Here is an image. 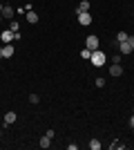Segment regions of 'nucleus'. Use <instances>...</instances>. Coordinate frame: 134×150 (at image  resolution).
I'll list each match as a JSON object with an SVG mask.
<instances>
[{
    "label": "nucleus",
    "instance_id": "obj_1",
    "mask_svg": "<svg viewBox=\"0 0 134 150\" xmlns=\"http://www.w3.org/2000/svg\"><path fill=\"white\" fill-rule=\"evenodd\" d=\"M89 61H92V65H94V67H103L107 58H105V54H103L101 50H94V52H92V58H89Z\"/></svg>",
    "mask_w": 134,
    "mask_h": 150
},
{
    "label": "nucleus",
    "instance_id": "obj_2",
    "mask_svg": "<svg viewBox=\"0 0 134 150\" xmlns=\"http://www.w3.org/2000/svg\"><path fill=\"white\" fill-rule=\"evenodd\" d=\"M85 47H87V50H98V36H87L85 38Z\"/></svg>",
    "mask_w": 134,
    "mask_h": 150
},
{
    "label": "nucleus",
    "instance_id": "obj_3",
    "mask_svg": "<svg viewBox=\"0 0 134 150\" xmlns=\"http://www.w3.org/2000/svg\"><path fill=\"white\" fill-rule=\"evenodd\" d=\"M0 50H2V58H13V54H16V52H13V45H11V43L2 45Z\"/></svg>",
    "mask_w": 134,
    "mask_h": 150
},
{
    "label": "nucleus",
    "instance_id": "obj_4",
    "mask_svg": "<svg viewBox=\"0 0 134 150\" xmlns=\"http://www.w3.org/2000/svg\"><path fill=\"white\" fill-rule=\"evenodd\" d=\"M78 23H81L83 27L92 25V16H89V11H83V13H78Z\"/></svg>",
    "mask_w": 134,
    "mask_h": 150
},
{
    "label": "nucleus",
    "instance_id": "obj_5",
    "mask_svg": "<svg viewBox=\"0 0 134 150\" xmlns=\"http://www.w3.org/2000/svg\"><path fill=\"white\" fill-rule=\"evenodd\" d=\"M0 40H2V45L11 43V40H13V31H11V29H5L2 34H0Z\"/></svg>",
    "mask_w": 134,
    "mask_h": 150
},
{
    "label": "nucleus",
    "instance_id": "obj_6",
    "mask_svg": "<svg viewBox=\"0 0 134 150\" xmlns=\"http://www.w3.org/2000/svg\"><path fill=\"white\" fill-rule=\"evenodd\" d=\"M38 13L34 11V9H29V11H27V23H29V25H36V23H38Z\"/></svg>",
    "mask_w": 134,
    "mask_h": 150
},
{
    "label": "nucleus",
    "instance_id": "obj_7",
    "mask_svg": "<svg viewBox=\"0 0 134 150\" xmlns=\"http://www.w3.org/2000/svg\"><path fill=\"white\" fill-rule=\"evenodd\" d=\"M109 74H112V76H121V74H123L121 63H112V67H109Z\"/></svg>",
    "mask_w": 134,
    "mask_h": 150
},
{
    "label": "nucleus",
    "instance_id": "obj_8",
    "mask_svg": "<svg viewBox=\"0 0 134 150\" xmlns=\"http://www.w3.org/2000/svg\"><path fill=\"white\" fill-rule=\"evenodd\" d=\"M121 54H132V45H130V40H123V43H121Z\"/></svg>",
    "mask_w": 134,
    "mask_h": 150
},
{
    "label": "nucleus",
    "instance_id": "obj_9",
    "mask_svg": "<svg viewBox=\"0 0 134 150\" xmlns=\"http://www.w3.org/2000/svg\"><path fill=\"white\" fill-rule=\"evenodd\" d=\"M16 119H18V117H16V112H7V114H5V123H7V125L16 123Z\"/></svg>",
    "mask_w": 134,
    "mask_h": 150
},
{
    "label": "nucleus",
    "instance_id": "obj_10",
    "mask_svg": "<svg viewBox=\"0 0 134 150\" xmlns=\"http://www.w3.org/2000/svg\"><path fill=\"white\" fill-rule=\"evenodd\" d=\"M83 11H89V0H83V2L76 7V13H83Z\"/></svg>",
    "mask_w": 134,
    "mask_h": 150
},
{
    "label": "nucleus",
    "instance_id": "obj_11",
    "mask_svg": "<svg viewBox=\"0 0 134 150\" xmlns=\"http://www.w3.org/2000/svg\"><path fill=\"white\" fill-rule=\"evenodd\" d=\"M0 16H2V18H11V16H13V9H11V7H2V13H0ZM13 20V18H11Z\"/></svg>",
    "mask_w": 134,
    "mask_h": 150
},
{
    "label": "nucleus",
    "instance_id": "obj_12",
    "mask_svg": "<svg viewBox=\"0 0 134 150\" xmlns=\"http://www.w3.org/2000/svg\"><path fill=\"white\" fill-rule=\"evenodd\" d=\"M38 146H40V148H49V146H51V139L47 137V134H45V137L38 141Z\"/></svg>",
    "mask_w": 134,
    "mask_h": 150
},
{
    "label": "nucleus",
    "instance_id": "obj_13",
    "mask_svg": "<svg viewBox=\"0 0 134 150\" xmlns=\"http://www.w3.org/2000/svg\"><path fill=\"white\" fill-rule=\"evenodd\" d=\"M89 148L92 150H101V141H98V139H89Z\"/></svg>",
    "mask_w": 134,
    "mask_h": 150
},
{
    "label": "nucleus",
    "instance_id": "obj_14",
    "mask_svg": "<svg viewBox=\"0 0 134 150\" xmlns=\"http://www.w3.org/2000/svg\"><path fill=\"white\" fill-rule=\"evenodd\" d=\"M81 58H83V61H89V58H92V50H87V47H85V50L81 52Z\"/></svg>",
    "mask_w": 134,
    "mask_h": 150
},
{
    "label": "nucleus",
    "instance_id": "obj_15",
    "mask_svg": "<svg viewBox=\"0 0 134 150\" xmlns=\"http://www.w3.org/2000/svg\"><path fill=\"white\" fill-rule=\"evenodd\" d=\"M128 34H125V31H119V34H116V40H119V43H123V40H128Z\"/></svg>",
    "mask_w": 134,
    "mask_h": 150
},
{
    "label": "nucleus",
    "instance_id": "obj_16",
    "mask_svg": "<svg viewBox=\"0 0 134 150\" xmlns=\"http://www.w3.org/2000/svg\"><path fill=\"white\" fill-rule=\"evenodd\" d=\"M9 29H11V31H20V25H18V20H11V25H9Z\"/></svg>",
    "mask_w": 134,
    "mask_h": 150
},
{
    "label": "nucleus",
    "instance_id": "obj_17",
    "mask_svg": "<svg viewBox=\"0 0 134 150\" xmlns=\"http://www.w3.org/2000/svg\"><path fill=\"white\" fill-rule=\"evenodd\" d=\"M38 101H40V96H38V94H29V103H34V105H36Z\"/></svg>",
    "mask_w": 134,
    "mask_h": 150
},
{
    "label": "nucleus",
    "instance_id": "obj_18",
    "mask_svg": "<svg viewBox=\"0 0 134 150\" xmlns=\"http://www.w3.org/2000/svg\"><path fill=\"white\" fill-rule=\"evenodd\" d=\"M119 148H125V144H121V141H114V144H112V150H119Z\"/></svg>",
    "mask_w": 134,
    "mask_h": 150
},
{
    "label": "nucleus",
    "instance_id": "obj_19",
    "mask_svg": "<svg viewBox=\"0 0 134 150\" xmlns=\"http://www.w3.org/2000/svg\"><path fill=\"white\" fill-rule=\"evenodd\" d=\"M128 40H130V45H132V52H134V36H130Z\"/></svg>",
    "mask_w": 134,
    "mask_h": 150
},
{
    "label": "nucleus",
    "instance_id": "obj_20",
    "mask_svg": "<svg viewBox=\"0 0 134 150\" xmlns=\"http://www.w3.org/2000/svg\"><path fill=\"white\" fill-rule=\"evenodd\" d=\"M130 128H134V114L130 117Z\"/></svg>",
    "mask_w": 134,
    "mask_h": 150
},
{
    "label": "nucleus",
    "instance_id": "obj_21",
    "mask_svg": "<svg viewBox=\"0 0 134 150\" xmlns=\"http://www.w3.org/2000/svg\"><path fill=\"white\" fill-rule=\"evenodd\" d=\"M0 61H2V50H0Z\"/></svg>",
    "mask_w": 134,
    "mask_h": 150
},
{
    "label": "nucleus",
    "instance_id": "obj_22",
    "mask_svg": "<svg viewBox=\"0 0 134 150\" xmlns=\"http://www.w3.org/2000/svg\"><path fill=\"white\" fill-rule=\"evenodd\" d=\"M0 13H2V5H0Z\"/></svg>",
    "mask_w": 134,
    "mask_h": 150
},
{
    "label": "nucleus",
    "instance_id": "obj_23",
    "mask_svg": "<svg viewBox=\"0 0 134 150\" xmlns=\"http://www.w3.org/2000/svg\"><path fill=\"white\" fill-rule=\"evenodd\" d=\"M0 137H2V130H0Z\"/></svg>",
    "mask_w": 134,
    "mask_h": 150
},
{
    "label": "nucleus",
    "instance_id": "obj_24",
    "mask_svg": "<svg viewBox=\"0 0 134 150\" xmlns=\"http://www.w3.org/2000/svg\"><path fill=\"white\" fill-rule=\"evenodd\" d=\"M0 20H2V16H0Z\"/></svg>",
    "mask_w": 134,
    "mask_h": 150
},
{
    "label": "nucleus",
    "instance_id": "obj_25",
    "mask_svg": "<svg viewBox=\"0 0 134 150\" xmlns=\"http://www.w3.org/2000/svg\"><path fill=\"white\" fill-rule=\"evenodd\" d=\"M132 16H134V13H132Z\"/></svg>",
    "mask_w": 134,
    "mask_h": 150
}]
</instances>
